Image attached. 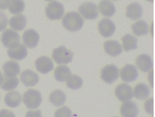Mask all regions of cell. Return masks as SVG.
Instances as JSON below:
<instances>
[{
  "instance_id": "1",
  "label": "cell",
  "mask_w": 155,
  "mask_h": 117,
  "mask_svg": "<svg viewBox=\"0 0 155 117\" xmlns=\"http://www.w3.org/2000/svg\"><path fill=\"white\" fill-rule=\"evenodd\" d=\"M65 28L70 32H75L80 30L84 25V21L78 12L72 11L65 15L62 20Z\"/></svg>"
},
{
  "instance_id": "2",
  "label": "cell",
  "mask_w": 155,
  "mask_h": 117,
  "mask_svg": "<svg viewBox=\"0 0 155 117\" xmlns=\"http://www.w3.org/2000/svg\"><path fill=\"white\" fill-rule=\"evenodd\" d=\"M23 102L28 109L38 108L42 102L41 94L37 90L29 89L23 94Z\"/></svg>"
},
{
  "instance_id": "3",
  "label": "cell",
  "mask_w": 155,
  "mask_h": 117,
  "mask_svg": "<svg viewBox=\"0 0 155 117\" xmlns=\"http://www.w3.org/2000/svg\"><path fill=\"white\" fill-rule=\"evenodd\" d=\"M74 53L66 47L61 46L53 51V59L57 64L66 65L72 61Z\"/></svg>"
},
{
  "instance_id": "4",
  "label": "cell",
  "mask_w": 155,
  "mask_h": 117,
  "mask_svg": "<svg viewBox=\"0 0 155 117\" xmlns=\"http://www.w3.org/2000/svg\"><path fill=\"white\" fill-rule=\"evenodd\" d=\"M2 42L5 47L9 49L14 48L19 45L20 36L15 31L8 29L2 35Z\"/></svg>"
},
{
  "instance_id": "5",
  "label": "cell",
  "mask_w": 155,
  "mask_h": 117,
  "mask_svg": "<svg viewBox=\"0 0 155 117\" xmlns=\"http://www.w3.org/2000/svg\"><path fill=\"white\" fill-rule=\"evenodd\" d=\"M46 15L51 20H60L64 13V8L62 3L53 1L48 3L45 9Z\"/></svg>"
},
{
  "instance_id": "6",
  "label": "cell",
  "mask_w": 155,
  "mask_h": 117,
  "mask_svg": "<svg viewBox=\"0 0 155 117\" xmlns=\"http://www.w3.org/2000/svg\"><path fill=\"white\" fill-rule=\"evenodd\" d=\"M81 14L86 19L94 20L98 16L97 6L91 2H85L81 4L79 8Z\"/></svg>"
},
{
  "instance_id": "7",
  "label": "cell",
  "mask_w": 155,
  "mask_h": 117,
  "mask_svg": "<svg viewBox=\"0 0 155 117\" xmlns=\"http://www.w3.org/2000/svg\"><path fill=\"white\" fill-rule=\"evenodd\" d=\"M101 77L105 83L112 84L119 77V70L115 65H108L102 69Z\"/></svg>"
},
{
  "instance_id": "8",
  "label": "cell",
  "mask_w": 155,
  "mask_h": 117,
  "mask_svg": "<svg viewBox=\"0 0 155 117\" xmlns=\"http://www.w3.org/2000/svg\"><path fill=\"white\" fill-rule=\"evenodd\" d=\"M115 94L118 99L123 102L130 101L134 97L132 87L127 84L118 85L115 90Z\"/></svg>"
},
{
  "instance_id": "9",
  "label": "cell",
  "mask_w": 155,
  "mask_h": 117,
  "mask_svg": "<svg viewBox=\"0 0 155 117\" xmlns=\"http://www.w3.org/2000/svg\"><path fill=\"white\" fill-rule=\"evenodd\" d=\"M99 32L105 38H109L112 36L116 30L115 23L108 18H104L98 23Z\"/></svg>"
},
{
  "instance_id": "10",
  "label": "cell",
  "mask_w": 155,
  "mask_h": 117,
  "mask_svg": "<svg viewBox=\"0 0 155 117\" xmlns=\"http://www.w3.org/2000/svg\"><path fill=\"white\" fill-rule=\"evenodd\" d=\"M138 76V72L136 66L132 65H126L121 69L120 76L123 81L124 82H134Z\"/></svg>"
},
{
  "instance_id": "11",
  "label": "cell",
  "mask_w": 155,
  "mask_h": 117,
  "mask_svg": "<svg viewBox=\"0 0 155 117\" xmlns=\"http://www.w3.org/2000/svg\"><path fill=\"white\" fill-rule=\"evenodd\" d=\"M35 66L36 70L45 74L52 71L54 68L52 60L46 56L38 58L35 61Z\"/></svg>"
},
{
  "instance_id": "12",
  "label": "cell",
  "mask_w": 155,
  "mask_h": 117,
  "mask_svg": "<svg viewBox=\"0 0 155 117\" xmlns=\"http://www.w3.org/2000/svg\"><path fill=\"white\" fill-rule=\"evenodd\" d=\"M21 81L27 87H34L38 83L39 77L38 74L30 70L23 71L20 76Z\"/></svg>"
},
{
  "instance_id": "13",
  "label": "cell",
  "mask_w": 155,
  "mask_h": 117,
  "mask_svg": "<svg viewBox=\"0 0 155 117\" xmlns=\"http://www.w3.org/2000/svg\"><path fill=\"white\" fill-rule=\"evenodd\" d=\"M39 39L38 33L33 29H27L22 35L24 44L29 48H34L38 45Z\"/></svg>"
},
{
  "instance_id": "14",
  "label": "cell",
  "mask_w": 155,
  "mask_h": 117,
  "mask_svg": "<svg viewBox=\"0 0 155 117\" xmlns=\"http://www.w3.org/2000/svg\"><path fill=\"white\" fill-rule=\"evenodd\" d=\"M120 112L123 117H137L139 113V109L135 102L127 101L121 105Z\"/></svg>"
},
{
  "instance_id": "15",
  "label": "cell",
  "mask_w": 155,
  "mask_h": 117,
  "mask_svg": "<svg viewBox=\"0 0 155 117\" xmlns=\"http://www.w3.org/2000/svg\"><path fill=\"white\" fill-rule=\"evenodd\" d=\"M136 63L139 70L143 72H149L153 66V62L151 57L145 54L138 56L136 59Z\"/></svg>"
},
{
  "instance_id": "16",
  "label": "cell",
  "mask_w": 155,
  "mask_h": 117,
  "mask_svg": "<svg viewBox=\"0 0 155 117\" xmlns=\"http://www.w3.org/2000/svg\"><path fill=\"white\" fill-rule=\"evenodd\" d=\"M104 48L105 52L110 56L117 57L123 52L121 44L116 40H109L105 42Z\"/></svg>"
},
{
  "instance_id": "17",
  "label": "cell",
  "mask_w": 155,
  "mask_h": 117,
  "mask_svg": "<svg viewBox=\"0 0 155 117\" xmlns=\"http://www.w3.org/2000/svg\"><path fill=\"white\" fill-rule=\"evenodd\" d=\"M3 72L5 77H15L20 72L19 64L14 61H8L3 66Z\"/></svg>"
},
{
  "instance_id": "18",
  "label": "cell",
  "mask_w": 155,
  "mask_h": 117,
  "mask_svg": "<svg viewBox=\"0 0 155 117\" xmlns=\"http://www.w3.org/2000/svg\"><path fill=\"white\" fill-rule=\"evenodd\" d=\"M7 54L8 57L12 59L21 60L27 56V49L24 45L20 44L17 47L8 50Z\"/></svg>"
},
{
  "instance_id": "19",
  "label": "cell",
  "mask_w": 155,
  "mask_h": 117,
  "mask_svg": "<svg viewBox=\"0 0 155 117\" xmlns=\"http://www.w3.org/2000/svg\"><path fill=\"white\" fill-rule=\"evenodd\" d=\"M21 96L18 91H13L7 93L4 102L8 106L11 108L18 107L21 103Z\"/></svg>"
},
{
  "instance_id": "20",
  "label": "cell",
  "mask_w": 155,
  "mask_h": 117,
  "mask_svg": "<svg viewBox=\"0 0 155 117\" xmlns=\"http://www.w3.org/2000/svg\"><path fill=\"white\" fill-rule=\"evenodd\" d=\"M143 15V8L140 4L134 2L127 7L126 16L131 19L135 20L141 18Z\"/></svg>"
},
{
  "instance_id": "21",
  "label": "cell",
  "mask_w": 155,
  "mask_h": 117,
  "mask_svg": "<svg viewBox=\"0 0 155 117\" xmlns=\"http://www.w3.org/2000/svg\"><path fill=\"white\" fill-rule=\"evenodd\" d=\"M26 17L23 15L13 16L9 20V24L13 29L17 31H21L25 28L27 24Z\"/></svg>"
},
{
  "instance_id": "22",
  "label": "cell",
  "mask_w": 155,
  "mask_h": 117,
  "mask_svg": "<svg viewBox=\"0 0 155 117\" xmlns=\"http://www.w3.org/2000/svg\"><path fill=\"white\" fill-rule=\"evenodd\" d=\"M71 75V69L66 65L59 66L54 72V78L59 82H66Z\"/></svg>"
},
{
  "instance_id": "23",
  "label": "cell",
  "mask_w": 155,
  "mask_h": 117,
  "mask_svg": "<svg viewBox=\"0 0 155 117\" xmlns=\"http://www.w3.org/2000/svg\"><path fill=\"white\" fill-rule=\"evenodd\" d=\"M99 9L102 14L107 17H111L116 12L115 5L109 0H102L99 5Z\"/></svg>"
},
{
  "instance_id": "24",
  "label": "cell",
  "mask_w": 155,
  "mask_h": 117,
  "mask_svg": "<svg viewBox=\"0 0 155 117\" xmlns=\"http://www.w3.org/2000/svg\"><path fill=\"white\" fill-rule=\"evenodd\" d=\"M150 90L146 84L143 83L137 85L134 89V95L135 98L139 100H144L149 96Z\"/></svg>"
},
{
  "instance_id": "25",
  "label": "cell",
  "mask_w": 155,
  "mask_h": 117,
  "mask_svg": "<svg viewBox=\"0 0 155 117\" xmlns=\"http://www.w3.org/2000/svg\"><path fill=\"white\" fill-rule=\"evenodd\" d=\"M122 41L123 47L125 52L135 50L137 48L138 41L137 38L130 34L124 35L122 38Z\"/></svg>"
},
{
  "instance_id": "26",
  "label": "cell",
  "mask_w": 155,
  "mask_h": 117,
  "mask_svg": "<svg viewBox=\"0 0 155 117\" xmlns=\"http://www.w3.org/2000/svg\"><path fill=\"white\" fill-rule=\"evenodd\" d=\"M66 100L65 94L61 90H57L51 92L49 96V101L55 106L63 105Z\"/></svg>"
},
{
  "instance_id": "27",
  "label": "cell",
  "mask_w": 155,
  "mask_h": 117,
  "mask_svg": "<svg viewBox=\"0 0 155 117\" xmlns=\"http://www.w3.org/2000/svg\"><path fill=\"white\" fill-rule=\"evenodd\" d=\"M132 32L135 35L142 36L148 33V24L143 20H140L132 24Z\"/></svg>"
},
{
  "instance_id": "28",
  "label": "cell",
  "mask_w": 155,
  "mask_h": 117,
  "mask_svg": "<svg viewBox=\"0 0 155 117\" xmlns=\"http://www.w3.org/2000/svg\"><path fill=\"white\" fill-rule=\"evenodd\" d=\"M1 87L2 90L6 91H12L17 87L19 81L16 77H5L3 79Z\"/></svg>"
},
{
  "instance_id": "29",
  "label": "cell",
  "mask_w": 155,
  "mask_h": 117,
  "mask_svg": "<svg viewBox=\"0 0 155 117\" xmlns=\"http://www.w3.org/2000/svg\"><path fill=\"white\" fill-rule=\"evenodd\" d=\"M25 7V5L23 0H11L9 11L12 14H20L23 12Z\"/></svg>"
},
{
  "instance_id": "30",
  "label": "cell",
  "mask_w": 155,
  "mask_h": 117,
  "mask_svg": "<svg viewBox=\"0 0 155 117\" xmlns=\"http://www.w3.org/2000/svg\"><path fill=\"white\" fill-rule=\"evenodd\" d=\"M83 79L78 75H71L67 81V85L72 90H78L83 85Z\"/></svg>"
},
{
  "instance_id": "31",
  "label": "cell",
  "mask_w": 155,
  "mask_h": 117,
  "mask_svg": "<svg viewBox=\"0 0 155 117\" xmlns=\"http://www.w3.org/2000/svg\"><path fill=\"white\" fill-rule=\"evenodd\" d=\"M54 117H72L71 111L67 106H64L57 110Z\"/></svg>"
},
{
  "instance_id": "32",
  "label": "cell",
  "mask_w": 155,
  "mask_h": 117,
  "mask_svg": "<svg viewBox=\"0 0 155 117\" xmlns=\"http://www.w3.org/2000/svg\"><path fill=\"white\" fill-rule=\"evenodd\" d=\"M8 23V19L3 12L0 11V32L6 28Z\"/></svg>"
},
{
  "instance_id": "33",
  "label": "cell",
  "mask_w": 155,
  "mask_h": 117,
  "mask_svg": "<svg viewBox=\"0 0 155 117\" xmlns=\"http://www.w3.org/2000/svg\"><path fill=\"white\" fill-rule=\"evenodd\" d=\"M153 99L151 98L146 101L144 105L145 110L148 113L153 114Z\"/></svg>"
},
{
  "instance_id": "34",
  "label": "cell",
  "mask_w": 155,
  "mask_h": 117,
  "mask_svg": "<svg viewBox=\"0 0 155 117\" xmlns=\"http://www.w3.org/2000/svg\"><path fill=\"white\" fill-rule=\"evenodd\" d=\"M25 117H42L40 110L29 111L26 114Z\"/></svg>"
},
{
  "instance_id": "35",
  "label": "cell",
  "mask_w": 155,
  "mask_h": 117,
  "mask_svg": "<svg viewBox=\"0 0 155 117\" xmlns=\"http://www.w3.org/2000/svg\"><path fill=\"white\" fill-rule=\"evenodd\" d=\"M0 117H15V116L14 113L10 111L3 109L0 111Z\"/></svg>"
},
{
  "instance_id": "36",
  "label": "cell",
  "mask_w": 155,
  "mask_h": 117,
  "mask_svg": "<svg viewBox=\"0 0 155 117\" xmlns=\"http://www.w3.org/2000/svg\"><path fill=\"white\" fill-rule=\"evenodd\" d=\"M11 0H0V9L5 10L9 6Z\"/></svg>"
},
{
  "instance_id": "37",
  "label": "cell",
  "mask_w": 155,
  "mask_h": 117,
  "mask_svg": "<svg viewBox=\"0 0 155 117\" xmlns=\"http://www.w3.org/2000/svg\"><path fill=\"white\" fill-rule=\"evenodd\" d=\"M3 79H4V78H3V75L2 73V72L0 71V85L2 84Z\"/></svg>"
},
{
  "instance_id": "38",
  "label": "cell",
  "mask_w": 155,
  "mask_h": 117,
  "mask_svg": "<svg viewBox=\"0 0 155 117\" xmlns=\"http://www.w3.org/2000/svg\"><path fill=\"white\" fill-rule=\"evenodd\" d=\"M148 1L150 2H153L154 0H147Z\"/></svg>"
},
{
  "instance_id": "39",
  "label": "cell",
  "mask_w": 155,
  "mask_h": 117,
  "mask_svg": "<svg viewBox=\"0 0 155 117\" xmlns=\"http://www.w3.org/2000/svg\"><path fill=\"white\" fill-rule=\"evenodd\" d=\"M46 1H52L53 0H45Z\"/></svg>"
},
{
  "instance_id": "40",
  "label": "cell",
  "mask_w": 155,
  "mask_h": 117,
  "mask_svg": "<svg viewBox=\"0 0 155 117\" xmlns=\"http://www.w3.org/2000/svg\"><path fill=\"white\" fill-rule=\"evenodd\" d=\"M112 1H117V0H112Z\"/></svg>"
},
{
  "instance_id": "41",
  "label": "cell",
  "mask_w": 155,
  "mask_h": 117,
  "mask_svg": "<svg viewBox=\"0 0 155 117\" xmlns=\"http://www.w3.org/2000/svg\"><path fill=\"white\" fill-rule=\"evenodd\" d=\"M0 99H1V96H0Z\"/></svg>"
}]
</instances>
